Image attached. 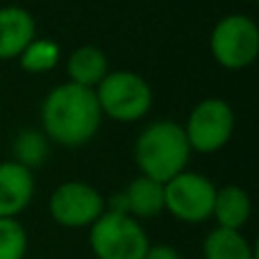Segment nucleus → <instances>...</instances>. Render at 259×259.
<instances>
[{"instance_id": "nucleus-17", "label": "nucleus", "mask_w": 259, "mask_h": 259, "mask_svg": "<svg viewBox=\"0 0 259 259\" xmlns=\"http://www.w3.org/2000/svg\"><path fill=\"white\" fill-rule=\"evenodd\" d=\"M27 252V232L16 219H0V259H23Z\"/></svg>"}, {"instance_id": "nucleus-12", "label": "nucleus", "mask_w": 259, "mask_h": 259, "mask_svg": "<svg viewBox=\"0 0 259 259\" xmlns=\"http://www.w3.org/2000/svg\"><path fill=\"white\" fill-rule=\"evenodd\" d=\"M250 196L243 191L241 187H223L216 189V198H214V209L211 216L216 219L219 228L223 230H241L243 225L250 219Z\"/></svg>"}, {"instance_id": "nucleus-2", "label": "nucleus", "mask_w": 259, "mask_h": 259, "mask_svg": "<svg viewBox=\"0 0 259 259\" xmlns=\"http://www.w3.org/2000/svg\"><path fill=\"white\" fill-rule=\"evenodd\" d=\"M189 152L191 148L180 123L155 121L139 134L134 146V159L143 178L166 184L187 168Z\"/></svg>"}, {"instance_id": "nucleus-16", "label": "nucleus", "mask_w": 259, "mask_h": 259, "mask_svg": "<svg viewBox=\"0 0 259 259\" xmlns=\"http://www.w3.org/2000/svg\"><path fill=\"white\" fill-rule=\"evenodd\" d=\"M48 155V141L41 132L36 130H23L14 141V157L16 164L25 166V168H34L46 161Z\"/></svg>"}, {"instance_id": "nucleus-8", "label": "nucleus", "mask_w": 259, "mask_h": 259, "mask_svg": "<svg viewBox=\"0 0 259 259\" xmlns=\"http://www.w3.org/2000/svg\"><path fill=\"white\" fill-rule=\"evenodd\" d=\"M50 216L64 228H87L103 216L105 200L91 184L64 182L50 196Z\"/></svg>"}, {"instance_id": "nucleus-1", "label": "nucleus", "mask_w": 259, "mask_h": 259, "mask_svg": "<svg viewBox=\"0 0 259 259\" xmlns=\"http://www.w3.org/2000/svg\"><path fill=\"white\" fill-rule=\"evenodd\" d=\"M100 105L96 91L75 82L59 84L41 105V123L46 137L62 146H84L100 127Z\"/></svg>"}, {"instance_id": "nucleus-3", "label": "nucleus", "mask_w": 259, "mask_h": 259, "mask_svg": "<svg viewBox=\"0 0 259 259\" xmlns=\"http://www.w3.org/2000/svg\"><path fill=\"white\" fill-rule=\"evenodd\" d=\"M89 243L96 259H143L150 248L141 223L121 211H103L91 225Z\"/></svg>"}, {"instance_id": "nucleus-7", "label": "nucleus", "mask_w": 259, "mask_h": 259, "mask_svg": "<svg viewBox=\"0 0 259 259\" xmlns=\"http://www.w3.org/2000/svg\"><path fill=\"white\" fill-rule=\"evenodd\" d=\"M232 130V107L221 98H205L191 109L184 134L189 148H196L198 152H216L230 141Z\"/></svg>"}, {"instance_id": "nucleus-9", "label": "nucleus", "mask_w": 259, "mask_h": 259, "mask_svg": "<svg viewBox=\"0 0 259 259\" xmlns=\"http://www.w3.org/2000/svg\"><path fill=\"white\" fill-rule=\"evenodd\" d=\"M34 196L32 170L16 161L0 164V219H16Z\"/></svg>"}, {"instance_id": "nucleus-4", "label": "nucleus", "mask_w": 259, "mask_h": 259, "mask_svg": "<svg viewBox=\"0 0 259 259\" xmlns=\"http://www.w3.org/2000/svg\"><path fill=\"white\" fill-rule=\"evenodd\" d=\"M100 112L114 121L132 123L148 114L152 105V89L141 75L132 71H112L96 87Z\"/></svg>"}, {"instance_id": "nucleus-5", "label": "nucleus", "mask_w": 259, "mask_h": 259, "mask_svg": "<svg viewBox=\"0 0 259 259\" xmlns=\"http://www.w3.org/2000/svg\"><path fill=\"white\" fill-rule=\"evenodd\" d=\"M211 55L223 68L239 71L250 66L259 53V30L243 14L223 16L211 30Z\"/></svg>"}, {"instance_id": "nucleus-6", "label": "nucleus", "mask_w": 259, "mask_h": 259, "mask_svg": "<svg viewBox=\"0 0 259 259\" xmlns=\"http://www.w3.org/2000/svg\"><path fill=\"white\" fill-rule=\"evenodd\" d=\"M216 187L200 173L182 170L164 184V209H168L178 221L202 223L214 209Z\"/></svg>"}, {"instance_id": "nucleus-15", "label": "nucleus", "mask_w": 259, "mask_h": 259, "mask_svg": "<svg viewBox=\"0 0 259 259\" xmlns=\"http://www.w3.org/2000/svg\"><path fill=\"white\" fill-rule=\"evenodd\" d=\"M59 62V46L53 39H32L21 53V66L27 73H46Z\"/></svg>"}, {"instance_id": "nucleus-19", "label": "nucleus", "mask_w": 259, "mask_h": 259, "mask_svg": "<svg viewBox=\"0 0 259 259\" xmlns=\"http://www.w3.org/2000/svg\"><path fill=\"white\" fill-rule=\"evenodd\" d=\"M250 3H257V0H250Z\"/></svg>"}, {"instance_id": "nucleus-18", "label": "nucleus", "mask_w": 259, "mask_h": 259, "mask_svg": "<svg viewBox=\"0 0 259 259\" xmlns=\"http://www.w3.org/2000/svg\"><path fill=\"white\" fill-rule=\"evenodd\" d=\"M143 259H182V257H180V252L175 250L173 246H164V243H159V246L148 248V252H146Z\"/></svg>"}, {"instance_id": "nucleus-14", "label": "nucleus", "mask_w": 259, "mask_h": 259, "mask_svg": "<svg viewBox=\"0 0 259 259\" xmlns=\"http://www.w3.org/2000/svg\"><path fill=\"white\" fill-rule=\"evenodd\" d=\"M202 255L205 259H255L252 246L241 232L223 228H216L207 234Z\"/></svg>"}, {"instance_id": "nucleus-13", "label": "nucleus", "mask_w": 259, "mask_h": 259, "mask_svg": "<svg viewBox=\"0 0 259 259\" xmlns=\"http://www.w3.org/2000/svg\"><path fill=\"white\" fill-rule=\"evenodd\" d=\"M107 57L105 53L98 48V46H82V48L73 50L71 57H68L66 71L71 82L80 87H87V89H94V87L100 84L105 75H107Z\"/></svg>"}, {"instance_id": "nucleus-10", "label": "nucleus", "mask_w": 259, "mask_h": 259, "mask_svg": "<svg viewBox=\"0 0 259 259\" xmlns=\"http://www.w3.org/2000/svg\"><path fill=\"white\" fill-rule=\"evenodd\" d=\"M36 23L23 7H0V59L21 57V53L34 39Z\"/></svg>"}, {"instance_id": "nucleus-11", "label": "nucleus", "mask_w": 259, "mask_h": 259, "mask_svg": "<svg viewBox=\"0 0 259 259\" xmlns=\"http://www.w3.org/2000/svg\"><path fill=\"white\" fill-rule=\"evenodd\" d=\"M125 214L132 219H152L164 211V184L155 182L150 178H137L127 184L121 193Z\"/></svg>"}]
</instances>
